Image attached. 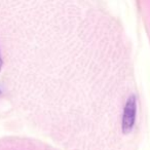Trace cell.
<instances>
[{"label":"cell","mask_w":150,"mask_h":150,"mask_svg":"<svg viewBox=\"0 0 150 150\" xmlns=\"http://www.w3.org/2000/svg\"><path fill=\"white\" fill-rule=\"evenodd\" d=\"M136 114H137V98L135 95H132L129 97L123 108L121 129L125 134L129 133L133 129L136 122Z\"/></svg>","instance_id":"1"},{"label":"cell","mask_w":150,"mask_h":150,"mask_svg":"<svg viewBox=\"0 0 150 150\" xmlns=\"http://www.w3.org/2000/svg\"><path fill=\"white\" fill-rule=\"evenodd\" d=\"M1 66H2V60H1V57H0V69H1Z\"/></svg>","instance_id":"2"}]
</instances>
